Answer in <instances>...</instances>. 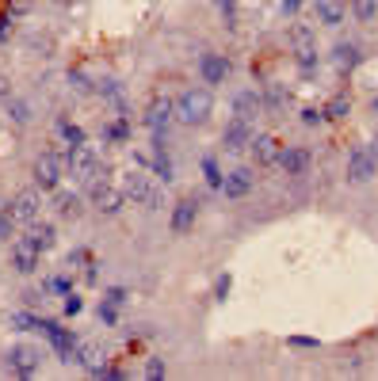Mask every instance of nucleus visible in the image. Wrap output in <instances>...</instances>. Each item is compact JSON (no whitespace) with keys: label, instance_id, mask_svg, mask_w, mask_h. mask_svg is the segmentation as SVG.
<instances>
[{"label":"nucleus","instance_id":"f257e3e1","mask_svg":"<svg viewBox=\"0 0 378 381\" xmlns=\"http://www.w3.org/2000/svg\"><path fill=\"white\" fill-rule=\"evenodd\" d=\"M211 111H214L211 88H188V92L176 100V118H180L183 126H203L206 118H211Z\"/></svg>","mask_w":378,"mask_h":381},{"label":"nucleus","instance_id":"f03ea898","mask_svg":"<svg viewBox=\"0 0 378 381\" xmlns=\"http://www.w3.org/2000/svg\"><path fill=\"white\" fill-rule=\"evenodd\" d=\"M123 194L134 202V206H146V210H160L165 206V194H160L142 172H126L123 176Z\"/></svg>","mask_w":378,"mask_h":381},{"label":"nucleus","instance_id":"7ed1b4c3","mask_svg":"<svg viewBox=\"0 0 378 381\" xmlns=\"http://www.w3.org/2000/svg\"><path fill=\"white\" fill-rule=\"evenodd\" d=\"M66 157V176H73L77 183H92L96 176H100V160H96V153L88 149V145H77V149H66L61 153Z\"/></svg>","mask_w":378,"mask_h":381},{"label":"nucleus","instance_id":"20e7f679","mask_svg":"<svg viewBox=\"0 0 378 381\" xmlns=\"http://www.w3.org/2000/svg\"><path fill=\"white\" fill-rule=\"evenodd\" d=\"M31 176H35L38 191H54L61 183V176H66V157L61 153H43L35 160V168H31Z\"/></svg>","mask_w":378,"mask_h":381},{"label":"nucleus","instance_id":"39448f33","mask_svg":"<svg viewBox=\"0 0 378 381\" xmlns=\"http://www.w3.org/2000/svg\"><path fill=\"white\" fill-rule=\"evenodd\" d=\"M344 172H348V183H371L375 176H378V160L371 157V149L356 145V149L348 153V164H344Z\"/></svg>","mask_w":378,"mask_h":381},{"label":"nucleus","instance_id":"423d86ee","mask_svg":"<svg viewBox=\"0 0 378 381\" xmlns=\"http://www.w3.org/2000/svg\"><path fill=\"white\" fill-rule=\"evenodd\" d=\"M172 118H176V103L172 100H153L149 107H146V115H142V123H146V130L153 137L157 134H168V126H172Z\"/></svg>","mask_w":378,"mask_h":381},{"label":"nucleus","instance_id":"0eeeda50","mask_svg":"<svg viewBox=\"0 0 378 381\" xmlns=\"http://www.w3.org/2000/svg\"><path fill=\"white\" fill-rule=\"evenodd\" d=\"M252 123H245V118H237L233 115L229 123H226V130H222V149L226 153H245L248 145H252Z\"/></svg>","mask_w":378,"mask_h":381},{"label":"nucleus","instance_id":"6e6552de","mask_svg":"<svg viewBox=\"0 0 378 381\" xmlns=\"http://www.w3.org/2000/svg\"><path fill=\"white\" fill-rule=\"evenodd\" d=\"M38 263H43V248H38L31 237L15 240V244H12V267H15V271L31 274V271H38Z\"/></svg>","mask_w":378,"mask_h":381},{"label":"nucleus","instance_id":"1a4fd4ad","mask_svg":"<svg viewBox=\"0 0 378 381\" xmlns=\"http://www.w3.org/2000/svg\"><path fill=\"white\" fill-rule=\"evenodd\" d=\"M229 58L226 54H214V50H206L203 58H199V77H203V84H226V77H229Z\"/></svg>","mask_w":378,"mask_h":381},{"label":"nucleus","instance_id":"9d476101","mask_svg":"<svg viewBox=\"0 0 378 381\" xmlns=\"http://www.w3.org/2000/svg\"><path fill=\"white\" fill-rule=\"evenodd\" d=\"M260 95H264V115H268V118H283L287 115V107H291V88H287V84L271 80Z\"/></svg>","mask_w":378,"mask_h":381},{"label":"nucleus","instance_id":"9b49d317","mask_svg":"<svg viewBox=\"0 0 378 381\" xmlns=\"http://www.w3.org/2000/svg\"><path fill=\"white\" fill-rule=\"evenodd\" d=\"M12 214H15V221H20V225H35V221H38V214H43V194H38L35 187L23 191V194H15Z\"/></svg>","mask_w":378,"mask_h":381},{"label":"nucleus","instance_id":"f8f14e48","mask_svg":"<svg viewBox=\"0 0 378 381\" xmlns=\"http://www.w3.org/2000/svg\"><path fill=\"white\" fill-rule=\"evenodd\" d=\"M38 359H43V351H38V347H27V343H15L12 351H8V366L23 378H31L38 370Z\"/></svg>","mask_w":378,"mask_h":381},{"label":"nucleus","instance_id":"ddd939ff","mask_svg":"<svg viewBox=\"0 0 378 381\" xmlns=\"http://www.w3.org/2000/svg\"><path fill=\"white\" fill-rule=\"evenodd\" d=\"M313 20L321 27H340L348 20V0H313Z\"/></svg>","mask_w":378,"mask_h":381},{"label":"nucleus","instance_id":"4468645a","mask_svg":"<svg viewBox=\"0 0 378 381\" xmlns=\"http://www.w3.org/2000/svg\"><path fill=\"white\" fill-rule=\"evenodd\" d=\"M233 115L245 118V123H256V118L264 115V95L256 92V88H245V92L233 95Z\"/></svg>","mask_w":378,"mask_h":381},{"label":"nucleus","instance_id":"2eb2a0df","mask_svg":"<svg viewBox=\"0 0 378 381\" xmlns=\"http://www.w3.org/2000/svg\"><path fill=\"white\" fill-rule=\"evenodd\" d=\"M252 187H256V172H252V168H233L226 180H222V194H226V199H245Z\"/></svg>","mask_w":378,"mask_h":381},{"label":"nucleus","instance_id":"dca6fc26","mask_svg":"<svg viewBox=\"0 0 378 381\" xmlns=\"http://www.w3.org/2000/svg\"><path fill=\"white\" fill-rule=\"evenodd\" d=\"M328 58H333V65H336V72H344V77H348V72H356L359 69V61H363V54H359V46L356 42H336L333 46V54H328Z\"/></svg>","mask_w":378,"mask_h":381},{"label":"nucleus","instance_id":"f3484780","mask_svg":"<svg viewBox=\"0 0 378 381\" xmlns=\"http://www.w3.org/2000/svg\"><path fill=\"white\" fill-rule=\"evenodd\" d=\"M248 149H252V160H256V168H268V164H275V160H279V149H283V145H279V141H275V137H271V134H256Z\"/></svg>","mask_w":378,"mask_h":381},{"label":"nucleus","instance_id":"a211bd4d","mask_svg":"<svg viewBox=\"0 0 378 381\" xmlns=\"http://www.w3.org/2000/svg\"><path fill=\"white\" fill-rule=\"evenodd\" d=\"M279 168H283L287 176H305L310 172V153L298 149V145H287V149H279Z\"/></svg>","mask_w":378,"mask_h":381},{"label":"nucleus","instance_id":"6ab92c4d","mask_svg":"<svg viewBox=\"0 0 378 381\" xmlns=\"http://www.w3.org/2000/svg\"><path fill=\"white\" fill-rule=\"evenodd\" d=\"M195 210H199L195 199H180V202L172 206V233H176V237L191 233V225H195Z\"/></svg>","mask_w":378,"mask_h":381},{"label":"nucleus","instance_id":"aec40b11","mask_svg":"<svg viewBox=\"0 0 378 381\" xmlns=\"http://www.w3.org/2000/svg\"><path fill=\"white\" fill-rule=\"evenodd\" d=\"M54 214L58 217H80V194L77 191H66V187H54Z\"/></svg>","mask_w":378,"mask_h":381},{"label":"nucleus","instance_id":"412c9836","mask_svg":"<svg viewBox=\"0 0 378 381\" xmlns=\"http://www.w3.org/2000/svg\"><path fill=\"white\" fill-rule=\"evenodd\" d=\"M294 65H298V72H302L305 80H313V77H317V69H321V54H317V46L294 50Z\"/></svg>","mask_w":378,"mask_h":381},{"label":"nucleus","instance_id":"4be33fe9","mask_svg":"<svg viewBox=\"0 0 378 381\" xmlns=\"http://www.w3.org/2000/svg\"><path fill=\"white\" fill-rule=\"evenodd\" d=\"M287 38H291V46H294V50H305V46H317V31H313L310 23H291Z\"/></svg>","mask_w":378,"mask_h":381},{"label":"nucleus","instance_id":"5701e85b","mask_svg":"<svg viewBox=\"0 0 378 381\" xmlns=\"http://www.w3.org/2000/svg\"><path fill=\"white\" fill-rule=\"evenodd\" d=\"M31 240H35L38 248H43V252H50L54 244H58V229H54V225H43V221H35L31 225V233H27Z\"/></svg>","mask_w":378,"mask_h":381},{"label":"nucleus","instance_id":"b1692460","mask_svg":"<svg viewBox=\"0 0 378 381\" xmlns=\"http://www.w3.org/2000/svg\"><path fill=\"white\" fill-rule=\"evenodd\" d=\"M348 115H351V100H348L344 92L333 95V100L325 103V118H328V123H344Z\"/></svg>","mask_w":378,"mask_h":381},{"label":"nucleus","instance_id":"393cba45","mask_svg":"<svg viewBox=\"0 0 378 381\" xmlns=\"http://www.w3.org/2000/svg\"><path fill=\"white\" fill-rule=\"evenodd\" d=\"M348 12L359 23H375L378 20V0H348Z\"/></svg>","mask_w":378,"mask_h":381},{"label":"nucleus","instance_id":"a878e982","mask_svg":"<svg viewBox=\"0 0 378 381\" xmlns=\"http://www.w3.org/2000/svg\"><path fill=\"white\" fill-rule=\"evenodd\" d=\"M58 137L66 141V149H77V145H84V130L73 126L69 118H58Z\"/></svg>","mask_w":378,"mask_h":381},{"label":"nucleus","instance_id":"bb28decb","mask_svg":"<svg viewBox=\"0 0 378 381\" xmlns=\"http://www.w3.org/2000/svg\"><path fill=\"white\" fill-rule=\"evenodd\" d=\"M103 141H111V145H126V141H130V126H126V118H115V123L103 126Z\"/></svg>","mask_w":378,"mask_h":381},{"label":"nucleus","instance_id":"cd10ccee","mask_svg":"<svg viewBox=\"0 0 378 381\" xmlns=\"http://www.w3.org/2000/svg\"><path fill=\"white\" fill-rule=\"evenodd\" d=\"M4 103H8V115H12L20 126H27V123H31V103H27V100H20V95H8Z\"/></svg>","mask_w":378,"mask_h":381},{"label":"nucleus","instance_id":"c85d7f7f","mask_svg":"<svg viewBox=\"0 0 378 381\" xmlns=\"http://www.w3.org/2000/svg\"><path fill=\"white\" fill-rule=\"evenodd\" d=\"M203 176H206V183H211V187H218V191H222V180H226V176L218 172V160H214V157H206V160H203Z\"/></svg>","mask_w":378,"mask_h":381},{"label":"nucleus","instance_id":"c756f323","mask_svg":"<svg viewBox=\"0 0 378 381\" xmlns=\"http://www.w3.org/2000/svg\"><path fill=\"white\" fill-rule=\"evenodd\" d=\"M12 229H15V214L12 206H4L0 210V240H12Z\"/></svg>","mask_w":378,"mask_h":381},{"label":"nucleus","instance_id":"7c9ffc66","mask_svg":"<svg viewBox=\"0 0 378 381\" xmlns=\"http://www.w3.org/2000/svg\"><path fill=\"white\" fill-rule=\"evenodd\" d=\"M69 84H73V88H77L80 95L96 92V84H92V80H88V77H84V72H80V69H73V72H69Z\"/></svg>","mask_w":378,"mask_h":381},{"label":"nucleus","instance_id":"2f4dec72","mask_svg":"<svg viewBox=\"0 0 378 381\" xmlns=\"http://www.w3.org/2000/svg\"><path fill=\"white\" fill-rule=\"evenodd\" d=\"M321 123H325V107H305L302 111V126H321Z\"/></svg>","mask_w":378,"mask_h":381},{"label":"nucleus","instance_id":"473e14b6","mask_svg":"<svg viewBox=\"0 0 378 381\" xmlns=\"http://www.w3.org/2000/svg\"><path fill=\"white\" fill-rule=\"evenodd\" d=\"M12 328L31 332V328H38V320H35V317H27V313H15V317H12Z\"/></svg>","mask_w":378,"mask_h":381},{"label":"nucleus","instance_id":"72a5a7b5","mask_svg":"<svg viewBox=\"0 0 378 381\" xmlns=\"http://www.w3.org/2000/svg\"><path fill=\"white\" fill-rule=\"evenodd\" d=\"M229 286H233V279H229V274H222V279L214 282V297H218V302H226V297H229Z\"/></svg>","mask_w":378,"mask_h":381},{"label":"nucleus","instance_id":"f704fd0d","mask_svg":"<svg viewBox=\"0 0 378 381\" xmlns=\"http://www.w3.org/2000/svg\"><path fill=\"white\" fill-rule=\"evenodd\" d=\"M115 309H119L115 302H103V305H100V320H103V324H115V320H119Z\"/></svg>","mask_w":378,"mask_h":381},{"label":"nucleus","instance_id":"c9c22d12","mask_svg":"<svg viewBox=\"0 0 378 381\" xmlns=\"http://www.w3.org/2000/svg\"><path fill=\"white\" fill-rule=\"evenodd\" d=\"M218 8H222V15H226V23L233 27V20H237V0H218Z\"/></svg>","mask_w":378,"mask_h":381},{"label":"nucleus","instance_id":"e433bc0d","mask_svg":"<svg viewBox=\"0 0 378 381\" xmlns=\"http://www.w3.org/2000/svg\"><path fill=\"white\" fill-rule=\"evenodd\" d=\"M80 309H84V302H80L77 294H69V297H66V313H69V317H77Z\"/></svg>","mask_w":378,"mask_h":381},{"label":"nucleus","instance_id":"4c0bfd02","mask_svg":"<svg viewBox=\"0 0 378 381\" xmlns=\"http://www.w3.org/2000/svg\"><path fill=\"white\" fill-rule=\"evenodd\" d=\"M146 374H149V378H165V362H160V359H149V362H146Z\"/></svg>","mask_w":378,"mask_h":381},{"label":"nucleus","instance_id":"58836bf2","mask_svg":"<svg viewBox=\"0 0 378 381\" xmlns=\"http://www.w3.org/2000/svg\"><path fill=\"white\" fill-rule=\"evenodd\" d=\"M298 8H302V0H279V12L283 15H298Z\"/></svg>","mask_w":378,"mask_h":381},{"label":"nucleus","instance_id":"ea45409f","mask_svg":"<svg viewBox=\"0 0 378 381\" xmlns=\"http://www.w3.org/2000/svg\"><path fill=\"white\" fill-rule=\"evenodd\" d=\"M107 302H115V305H123V302H126V290H123V286H115V290H107Z\"/></svg>","mask_w":378,"mask_h":381},{"label":"nucleus","instance_id":"a19ab883","mask_svg":"<svg viewBox=\"0 0 378 381\" xmlns=\"http://www.w3.org/2000/svg\"><path fill=\"white\" fill-rule=\"evenodd\" d=\"M73 263H88V252H84V248H73V252H69V267H73Z\"/></svg>","mask_w":378,"mask_h":381},{"label":"nucleus","instance_id":"79ce46f5","mask_svg":"<svg viewBox=\"0 0 378 381\" xmlns=\"http://www.w3.org/2000/svg\"><path fill=\"white\" fill-rule=\"evenodd\" d=\"M291 347H317V339H310V336H291Z\"/></svg>","mask_w":378,"mask_h":381},{"label":"nucleus","instance_id":"37998d69","mask_svg":"<svg viewBox=\"0 0 378 381\" xmlns=\"http://www.w3.org/2000/svg\"><path fill=\"white\" fill-rule=\"evenodd\" d=\"M8 23L12 20H0V38H8Z\"/></svg>","mask_w":378,"mask_h":381},{"label":"nucleus","instance_id":"c03bdc74","mask_svg":"<svg viewBox=\"0 0 378 381\" xmlns=\"http://www.w3.org/2000/svg\"><path fill=\"white\" fill-rule=\"evenodd\" d=\"M371 157L378 160V137H375V141H371Z\"/></svg>","mask_w":378,"mask_h":381},{"label":"nucleus","instance_id":"a18cd8bd","mask_svg":"<svg viewBox=\"0 0 378 381\" xmlns=\"http://www.w3.org/2000/svg\"><path fill=\"white\" fill-rule=\"evenodd\" d=\"M371 111H375V115H378V95H375V100H371Z\"/></svg>","mask_w":378,"mask_h":381},{"label":"nucleus","instance_id":"49530a36","mask_svg":"<svg viewBox=\"0 0 378 381\" xmlns=\"http://www.w3.org/2000/svg\"><path fill=\"white\" fill-rule=\"evenodd\" d=\"M50 4H73V0H50Z\"/></svg>","mask_w":378,"mask_h":381},{"label":"nucleus","instance_id":"de8ad7c7","mask_svg":"<svg viewBox=\"0 0 378 381\" xmlns=\"http://www.w3.org/2000/svg\"><path fill=\"white\" fill-rule=\"evenodd\" d=\"M0 210H4V206H0Z\"/></svg>","mask_w":378,"mask_h":381}]
</instances>
